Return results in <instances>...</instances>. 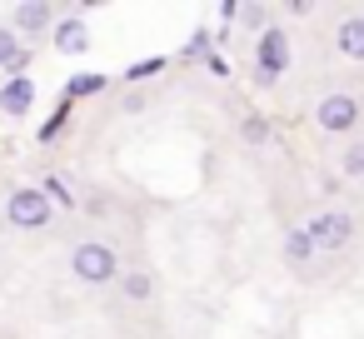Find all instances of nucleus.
I'll return each mask as SVG.
<instances>
[{"label":"nucleus","instance_id":"nucleus-1","mask_svg":"<svg viewBox=\"0 0 364 339\" xmlns=\"http://www.w3.org/2000/svg\"><path fill=\"white\" fill-rule=\"evenodd\" d=\"M55 220V200L46 195V185H11L6 190V225L11 230H46Z\"/></svg>","mask_w":364,"mask_h":339},{"label":"nucleus","instance_id":"nucleus-2","mask_svg":"<svg viewBox=\"0 0 364 339\" xmlns=\"http://www.w3.org/2000/svg\"><path fill=\"white\" fill-rule=\"evenodd\" d=\"M70 274H75L80 284H110V279H120L125 269H120V254H115L105 240H80V244L70 249Z\"/></svg>","mask_w":364,"mask_h":339},{"label":"nucleus","instance_id":"nucleus-3","mask_svg":"<svg viewBox=\"0 0 364 339\" xmlns=\"http://www.w3.org/2000/svg\"><path fill=\"white\" fill-rule=\"evenodd\" d=\"M284 70H289V31L284 26H269L255 41V80L259 85H274Z\"/></svg>","mask_w":364,"mask_h":339},{"label":"nucleus","instance_id":"nucleus-4","mask_svg":"<svg viewBox=\"0 0 364 339\" xmlns=\"http://www.w3.org/2000/svg\"><path fill=\"white\" fill-rule=\"evenodd\" d=\"M359 120H364V105H359L354 95H324V100L314 105V125H319L324 135H349Z\"/></svg>","mask_w":364,"mask_h":339},{"label":"nucleus","instance_id":"nucleus-5","mask_svg":"<svg viewBox=\"0 0 364 339\" xmlns=\"http://www.w3.org/2000/svg\"><path fill=\"white\" fill-rule=\"evenodd\" d=\"M55 26H60V16H55V6H46V0H26V6L11 11V31H16L21 41L55 36Z\"/></svg>","mask_w":364,"mask_h":339},{"label":"nucleus","instance_id":"nucleus-6","mask_svg":"<svg viewBox=\"0 0 364 339\" xmlns=\"http://www.w3.org/2000/svg\"><path fill=\"white\" fill-rule=\"evenodd\" d=\"M309 235H314L319 249H344V244L354 240V215H344V210H324V215L309 220Z\"/></svg>","mask_w":364,"mask_h":339},{"label":"nucleus","instance_id":"nucleus-7","mask_svg":"<svg viewBox=\"0 0 364 339\" xmlns=\"http://www.w3.org/2000/svg\"><path fill=\"white\" fill-rule=\"evenodd\" d=\"M36 105V80L31 75H11L6 85H0V115L6 120H26Z\"/></svg>","mask_w":364,"mask_h":339},{"label":"nucleus","instance_id":"nucleus-8","mask_svg":"<svg viewBox=\"0 0 364 339\" xmlns=\"http://www.w3.org/2000/svg\"><path fill=\"white\" fill-rule=\"evenodd\" d=\"M50 41H55V50H60V55H85V50H90V31H85V21H80V16H65V21L55 26V36H50Z\"/></svg>","mask_w":364,"mask_h":339},{"label":"nucleus","instance_id":"nucleus-9","mask_svg":"<svg viewBox=\"0 0 364 339\" xmlns=\"http://www.w3.org/2000/svg\"><path fill=\"white\" fill-rule=\"evenodd\" d=\"M314 249H319V244H314L309 225H294V230H284V259H289V264H299V269H304V264L314 259Z\"/></svg>","mask_w":364,"mask_h":339},{"label":"nucleus","instance_id":"nucleus-10","mask_svg":"<svg viewBox=\"0 0 364 339\" xmlns=\"http://www.w3.org/2000/svg\"><path fill=\"white\" fill-rule=\"evenodd\" d=\"M334 45H339V55H349V60H364V16H349V21H339V31H334Z\"/></svg>","mask_w":364,"mask_h":339},{"label":"nucleus","instance_id":"nucleus-11","mask_svg":"<svg viewBox=\"0 0 364 339\" xmlns=\"http://www.w3.org/2000/svg\"><path fill=\"white\" fill-rule=\"evenodd\" d=\"M155 289H160V284H155V274H150V269H125V274H120V294H125L130 304L155 299Z\"/></svg>","mask_w":364,"mask_h":339},{"label":"nucleus","instance_id":"nucleus-12","mask_svg":"<svg viewBox=\"0 0 364 339\" xmlns=\"http://www.w3.org/2000/svg\"><path fill=\"white\" fill-rule=\"evenodd\" d=\"M105 85H110L105 75H95V70H80V75H75V80L65 85V100H85V95H100Z\"/></svg>","mask_w":364,"mask_h":339},{"label":"nucleus","instance_id":"nucleus-13","mask_svg":"<svg viewBox=\"0 0 364 339\" xmlns=\"http://www.w3.org/2000/svg\"><path fill=\"white\" fill-rule=\"evenodd\" d=\"M240 140L259 150V145H269V140H274V130H269V120H264V115H245V120H240Z\"/></svg>","mask_w":364,"mask_h":339},{"label":"nucleus","instance_id":"nucleus-14","mask_svg":"<svg viewBox=\"0 0 364 339\" xmlns=\"http://www.w3.org/2000/svg\"><path fill=\"white\" fill-rule=\"evenodd\" d=\"M21 55H26L21 36H16L11 26H0V65H6V70H16V65H21Z\"/></svg>","mask_w":364,"mask_h":339},{"label":"nucleus","instance_id":"nucleus-15","mask_svg":"<svg viewBox=\"0 0 364 339\" xmlns=\"http://www.w3.org/2000/svg\"><path fill=\"white\" fill-rule=\"evenodd\" d=\"M185 60H210V31H195L185 41Z\"/></svg>","mask_w":364,"mask_h":339},{"label":"nucleus","instance_id":"nucleus-16","mask_svg":"<svg viewBox=\"0 0 364 339\" xmlns=\"http://www.w3.org/2000/svg\"><path fill=\"white\" fill-rule=\"evenodd\" d=\"M339 165H344V175H349V180H364V145H349Z\"/></svg>","mask_w":364,"mask_h":339},{"label":"nucleus","instance_id":"nucleus-17","mask_svg":"<svg viewBox=\"0 0 364 339\" xmlns=\"http://www.w3.org/2000/svg\"><path fill=\"white\" fill-rule=\"evenodd\" d=\"M160 65H165V60H135V65L125 70V80H150V75H160Z\"/></svg>","mask_w":364,"mask_h":339},{"label":"nucleus","instance_id":"nucleus-18","mask_svg":"<svg viewBox=\"0 0 364 339\" xmlns=\"http://www.w3.org/2000/svg\"><path fill=\"white\" fill-rule=\"evenodd\" d=\"M46 195H50V200H60V205H75V195L65 190V180H46Z\"/></svg>","mask_w":364,"mask_h":339},{"label":"nucleus","instance_id":"nucleus-19","mask_svg":"<svg viewBox=\"0 0 364 339\" xmlns=\"http://www.w3.org/2000/svg\"><path fill=\"white\" fill-rule=\"evenodd\" d=\"M240 21H250V26H264V6H245V11H240Z\"/></svg>","mask_w":364,"mask_h":339}]
</instances>
